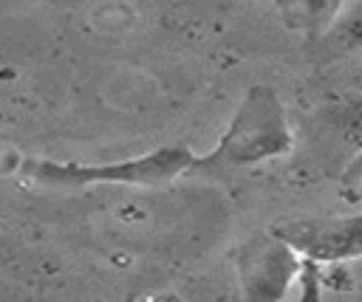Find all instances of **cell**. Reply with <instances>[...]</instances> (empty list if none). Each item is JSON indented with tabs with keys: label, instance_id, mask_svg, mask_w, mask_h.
<instances>
[{
	"label": "cell",
	"instance_id": "6da1fadb",
	"mask_svg": "<svg viewBox=\"0 0 362 302\" xmlns=\"http://www.w3.org/2000/svg\"><path fill=\"white\" fill-rule=\"evenodd\" d=\"M291 147L286 127V113L272 87H252L235 113L229 130L223 133L218 150L204 158V164H257L283 155Z\"/></svg>",
	"mask_w": 362,
	"mask_h": 302
},
{
	"label": "cell",
	"instance_id": "7a4b0ae2",
	"mask_svg": "<svg viewBox=\"0 0 362 302\" xmlns=\"http://www.w3.org/2000/svg\"><path fill=\"white\" fill-rule=\"evenodd\" d=\"M195 158L187 147H164L158 152H147L141 158H130L122 164H57V161H25L23 172L28 181L40 186H85V183H164L192 167Z\"/></svg>",
	"mask_w": 362,
	"mask_h": 302
},
{
	"label": "cell",
	"instance_id": "3957f363",
	"mask_svg": "<svg viewBox=\"0 0 362 302\" xmlns=\"http://www.w3.org/2000/svg\"><path fill=\"white\" fill-rule=\"evenodd\" d=\"M300 257L325 262H345L362 257V215L334 220H288L274 229Z\"/></svg>",
	"mask_w": 362,
	"mask_h": 302
},
{
	"label": "cell",
	"instance_id": "277c9868",
	"mask_svg": "<svg viewBox=\"0 0 362 302\" xmlns=\"http://www.w3.org/2000/svg\"><path fill=\"white\" fill-rule=\"evenodd\" d=\"M240 274L249 296L277 299L303 274V262L300 254L274 234L255 240L246 248V254L240 257Z\"/></svg>",
	"mask_w": 362,
	"mask_h": 302
},
{
	"label": "cell",
	"instance_id": "5b68a950",
	"mask_svg": "<svg viewBox=\"0 0 362 302\" xmlns=\"http://www.w3.org/2000/svg\"><path fill=\"white\" fill-rule=\"evenodd\" d=\"M294 25L305 31H325L339 11L342 0H283Z\"/></svg>",
	"mask_w": 362,
	"mask_h": 302
},
{
	"label": "cell",
	"instance_id": "8992f818",
	"mask_svg": "<svg viewBox=\"0 0 362 302\" xmlns=\"http://www.w3.org/2000/svg\"><path fill=\"white\" fill-rule=\"evenodd\" d=\"M337 127L348 144L362 150V99H351L337 110Z\"/></svg>",
	"mask_w": 362,
	"mask_h": 302
},
{
	"label": "cell",
	"instance_id": "52a82bcc",
	"mask_svg": "<svg viewBox=\"0 0 362 302\" xmlns=\"http://www.w3.org/2000/svg\"><path fill=\"white\" fill-rule=\"evenodd\" d=\"M337 42L342 51H362V11H354L339 23Z\"/></svg>",
	"mask_w": 362,
	"mask_h": 302
},
{
	"label": "cell",
	"instance_id": "ba28073f",
	"mask_svg": "<svg viewBox=\"0 0 362 302\" xmlns=\"http://www.w3.org/2000/svg\"><path fill=\"white\" fill-rule=\"evenodd\" d=\"M325 265H328V268H325V271H320L322 285H325V288H331V291H351L354 277L348 274V268H345L342 262H325Z\"/></svg>",
	"mask_w": 362,
	"mask_h": 302
}]
</instances>
